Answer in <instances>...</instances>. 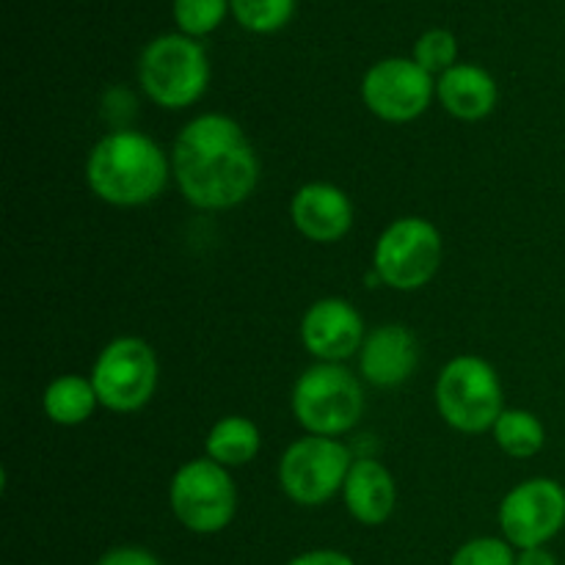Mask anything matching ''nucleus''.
Masks as SVG:
<instances>
[{"instance_id":"nucleus-19","label":"nucleus","mask_w":565,"mask_h":565,"mask_svg":"<svg viewBox=\"0 0 565 565\" xmlns=\"http://www.w3.org/2000/svg\"><path fill=\"white\" fill-rule=\"evenodd\" d=\"M497 447L516 461L539 456L546 445V428L527 408H505L491 428Z\"/></svg>"},{"instance_id":"nucleus-17","label":"nucleus","mask_w":565,"mask_h":565,"mask_svg":"<svg viewBox=\"0 0 565 565\" xmlns=\"http://www.w3.org/2000/svg\"><path fill=\"white\" fill-rule=\"evenodd\" d=\"M97 406L99 397L94 392L92 379L77 373L53 379L42 395L44 417L53 425H61V428H75V425L88 423L92 414L97 412Z\"/></svg>"},{"instance_id":"nucleus-18","label":"nucleus","mask_w":565,"mask_h":565,"mask_svg":"<svg viewBox=\"0 0 565 565\" xmlns=\"http://www.w3.org/2000/svg\"><path fill=\"white\" fill-rule=\"evenodd\" d=\"M259 447H263L259 428L248 417H237V414L218 419L210 428L207 439H204L207 458L221 463L224 469H237L252 463L259 456Z\"/></svg>"},{"instance_id":"nucleus-8","label":"nucleus","mask_w":565,"mask_h":565,"mask_svg":"<svg viewBox=\"0 0 565 565\" xmlns=\"http://www.w3.org/2000/svg\"><path fill=\"white\" fill-rule=\"evenodd\" d=\"M353 461L348 445L329 436H301L279 458V489L303 508H320L342 494Z\"/></svg>"},{"instance_id":"nucleus-9","label":"nucleus","mask_w":565,"mask_h":565,"mask_svg":"<svg viewBox=\"0 0 565 565\" xmlns=\"http://www.w3.org/2000/svg\"><path fill=\"white\" fill-rule=\"evenodd\" d=\"M88 379L103 408L114 414L141 412L158 390V356L141 337H116L99 351Z\"/></svg>"},{"instance_id":"nucleus-3","label":"nucleus","mask_w":565,"mask_h":565,"mask_svg":"<svg viewBox=\"0 0 565 565\" xmlns=\"http://www.w3.org/2000/svg\"><path fill=\"white\" fill-rule=\"evenodd\" d=\"M138 86L163 110L196 105L210 86V58L199 39L160 33L138 55Z\"/></svg>"},{"instance_id":"nucleus-23","label":"nucleus","mask_w":565,"mask_h":565,"mask_svg":"<svg viewBox=\"0 0 565 565\" xmlns=\"http://www.w3.org/2000/svg\"><path fill=\"white\" fill-rule=\"evenodd\" d=\"M450 565H516V552L505 539H472L458 546Z\"/></svg>"},{"instance_id":"nucleus-2","label":"nucleus","mask_w":565,"mask_h":565,"mask_svg":"<svg viewBox=\"0 0 565 565\" xmlns=\"http://www.w3.org/2000/svg\"><path fill=\"white\" fill-rule=\"evenodd\" d=\"M171 154L138 130H114L86 158V185L110 207H143L166 191Z\"/></svg>"},{"instance_id":"nucleus-21","label":"nucleus","mask_w":565,"mask_h":565,"mask_svg":"<svg viewBox=\"0 0 565 565\" xmlns=\"http://www.w3.org/2000/svg\"><path fill=\"white\" fill-rule=\"evenodd\" d=\"M171 14H174L177 31L191 39H202L218 31L221 22L232 11L230 0H171Z\"/></svg>"},{"instance_id":"nucleus-11","label":"nucleus","mask_w":565,"mask_h":565,"mask_svg":"<svg viewBox=\"0 0 565 565\" xmlns=\"http://www.w3.org/2000/svg\"><path fill=\"white\" fill-rule=\"evenodd\" d=\"M497 522L513 550L546 546L565 527V489L552 478L522 480L502 497Z\"/></svg>"},{"instance_id":"nucleus-13","label":"nucleus","mask_w":565,"mask_h":565,"mask_svg":"<svg viewBox=\"0 0 565 565\" xmlns=\"http://www.w3.org/2000/svg\"><path fill=\"white\" fill-rule=\"evenodd\" d=\"M290 218L298 235L329 246L353 230V202L331 182H307L290 199Z\"/></svg>"},{"instance_id":"nucleus-10","label":"nucleus","mask_w":565,"mask_h":565,"mask_svg":"<svg viewBox=\"0 0 565 565\" xmlns=\"http://www.w3.org/2000/svg\"><path fill=\"white\" fill-rule=\"evenodd\" d=\"M436 97V77L414 58L392 55L364 72L362 99L373 116L390 125L419 119Z\"/></svg>"},{"instance_id":"nucleus-5","label":"nucleus","mask_w":565,"mask_h":565,"mask_svg":"<svg viewBox=\"0 0 565 565\" xmlns=\"http://www.w3.org/2000/svg\"><path fill=\"white\" fill-rule=\"evenodd\" d=\"M436 412L458 434L478 436L494 428L505 412L500 373L486 359L456 356L445 364L434 390Z\"/></svg>"},{"instance_id":"nucleus-22","label":"nucleus","mask_w":565,"mask_h":565,"mask_svg":"<svg viewBox=\"0 0 565 565\" xmlns=\"http://www.w3.org/2000/svg\"><path fill=\"white\" fill-rule=\"evenodd\" d=\"M412 58L434 77L445 75L447 70H452V66L458 64L456 33L447 31V28H430V31H425L423 36L414 42Z\"/></svg>"},{"instance_id":"nucleus-24","label":"nucleus","mask_w":565,"mask_h":565,"mask_svg":"<svg viewBox=\"0 0 565 565\" xmlns=\"http://www.w3.org/2000/svg\"><path fill=\"white\" fill-rule=\"evenodd\" d=\"M97 565H163L143 546H114L99 557Z\"/></svg>"},{"instance_id":"nucleus-26","label":"nucleus","mask_w":565,"mask_h":565,"mask_svg":"<svg viewBox=\"0 0 565 565\" xmlns=\"http://www.w3.org/2000/svg\"><path fill=\"white\" fill-rule=\"evenodd\" d=\"M516 565H557V557L546 546H535V550L519 552Z\"/></svg>"},{"instance_id":"nucleus-25","label":"nucleus","mask_w":565,"mask_h":565,"mask_svg":"<svg viewBox=\"0 0 565 565\" xmlns=\"http://www.w3.org/2000/svg\"><path fill=\"white\" fill-rule=\"evenodd\" d=\"M287 565H356L353 557H348L345 552L337 550H309L303 555L292 557Z\"/></svg>"},{"instance_id":"nucleus-20","label":"nucleus","mask_w":565,"mask_h":565,"mask_svg":"<svg viewBox=\"0 0 565 565\" xmlns=\"http://www.w3.org/2000/svg\"><path fill=\"white\" fill-rule=\"evenodd\" d=\"M298 0H230V11L248 33H279L296 14Z\"/></svg>"},{"instance_id":"nucleus-12","label":"nucleus","mask_w":565,"mask_h":565,"mask_svg":"<svg viewBox=\"0 0 565 565\" xmlns=\"http://www.w3.org/2000/svg\"><path fill=\"white\" fill-rule=\"evenodd\" d=\"M301 345L318 362L342 364L359 356L364 345V320L359 309L345 298H320L301 318Z\"/></svg>"},{"instance_id":"nucleus-4","label":"nucleus","mask_w":565,"mask_h":565,"mask_svg":"<svg viewBox=\"0 0 565 565\" xmlns=\"http://www.w3.org/2000/svg\"><path fill=\"white\" fill-rule=\"evenodd\" d=\"M292 417L309 436L340 439L364 414L362 381L345 364L315 362L292 386Z\"/></svg>"},{"instance_id":"nucleus-16","label":"nucleus","mask_w":565,"mask_h":565,"mask_svg":"<svg viewBox=\"0 0 565 565\" xmlns=\"http://www.w3.org/2000/svg\"><path fill=\"white\" fill-rule=\"evenodd\" d=\"M436 99L450 116L461 121H480L497 108L500 88L483 66L458 61L452 70L436 77Z\"/></svg>"},{"instance_id":"nucleus-15","label":"nucleus","mask_w":565,"mask_h":565,"mask_svg":"<svg viewBox=\"0 0 565 565\" xmlns=\"http://www.w3.org/2000/svg\"><path fill=\"white\" fill-rule=\"evenodd\" d=\"M345 511L364 527H381L397 508V483L375 458H356L342 486Z\"/></svg>"},{"instance_id":"nucleus-14","label":"nucleus","mask_w":565,"mask_h":565,"mask_svg":"<svg viewBox=\"0 0 565 565\" xmlns=\"http://www.w3.org/2000/svg\"><path fill=\"white\" fill-rule=\"evenodd\" d=\"M419 364V342L412 329L401 323H384L364 337L359 351V373L379 390L406 384Z\"/></svg>"},{"instance_id":"nucleus-7","label":"nucleus","mask_w":565,"mask_h":565,"mask_svg":"<svg viewBox=\"0 0 565 565\" xmlns=\"http://www.w3.org/2000/svg\"><path fill=\"white\" fill-rule=\"evenodd\" d=\"M169 508L177 522L196 535H215L237 513V486L230 469L204 458L185 461L169 483Z\"/></svg>"},{"instance_id":"nucleus-1","label":"nucleus","mask_w":565,"mask_h":565,"mask_svg":"<svg viewBox=\"0 0 565 565\" xmlns=\"http://www.w3.org/2000/svg\"><path fill=\"white\" fill-rule=\"evenodd\" d=\"M171 177L191 207L218 213L257 191L259 158L232 116L199 114L177 132Z\"/></svg>"},{"instance_id":"nucleus-6","label":"nucleus","mask_w":565,"mask_h":565,"mask_svg":"<svg viewBox=\"0 0 565 565\" xmlns=\"http://www.w3.org/2000/svg\"><path fill=\"white\" fill-rule=\"evenodd\" d=\"M445 243L441 232L428 218L406 215L381 232L373 248V270L390 290H423L439 274Z\"/></svg>"}]
</instances>
